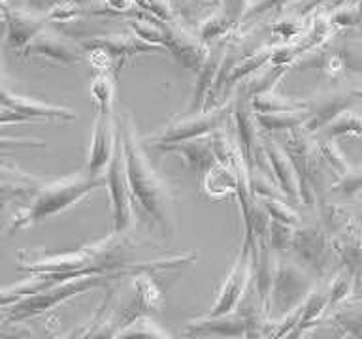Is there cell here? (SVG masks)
Returning a JSON list of instances; mask_svg holds the SVG:
<instances>
[{"label": "cell", "instance_id": "6da1fadb", "mask_svg": "<svg viewBox=\"0 0 362 339\" xmlns=\"http://www.w3.org/2000/svg\"><path fill=\"white\" fill-rule=\"evenodd\" d=\"M141 245L129 234H110L100 242L90 243L70 253L19 251L17 270L33 275H104V273H138V271L172 270L197 260V254H180L170 258H144Z\"/></svg>", "mask_w": 362, "mask_h": 339}, {"label": "cell", "instance_id": "7a4b0ae2", "mask_svg": "<svg viewBox=\"0 0 362 339\" xmlns=\"http://www.w3.org/2000/svg\"><path fill=\"white\" fill-rule=\"evenodd\" d=\"M121 141L124 151V166L129 177L130 194L141 211L164 232L172 236L175 232V196L153 170L132 119L124 117L119 124Z\"/></svg>", "mask_w": 362, "mask_h": 339}, {"label": "cell", "instance_id": "3957f363", "mask_svg": "<svg viewBox=\"0 0 362 339\" xmlns=\"http://www.w3.org/2000/svg\"><path fill=\"white\" fill-rule=\"evenodd\" d=\"M100 186H106V177H90L87 172L40 183L27 206L19 209L10 219L6 226V236H13L19 230H25L28 226L44 222L66 211Z\"/></svg>", "mask_w": 362, "mask_h": 339}, {"label": "cell", "instance_id": "277c9868", "mask_svg": "<svg viewBox=\"0 0 362 339\" xmlns=\"http://www.w3.org/2000/svg\"><path fill=\"white\" fill-rule=\"evenodd\" d=\"M134 275V273H104V275H81V277H61L59 281L49 285L44 290H40L36 294H30L25 299H21L19 304L11 305L10 309H6L4 322L6 324H13V322H23L38 316L45 311H51L59 307L61 304L68 302L74 296L85 294L93 290V288L106 287L110 282L121 277Z\"/></svg>", "mask_w": 362, "mask_h": 339}, {"label": "cell", "instance_id": "5b68a950", "mask_svg": "<svg viewBox=\"0 0 362 339\" xmlns=\"http://www.w3.org/2000/svg\"><path fill=\"white\" fill-rule=\"evenodd\" d=\"M283 149L291 158L298 179L300 203L308 209L321 208V194L325 189V164L317 141L311 140L304 129L293 130Z\"/></svg>", "mask_w": 362, "mask_h": 339}, {"label": "cell", "instance_id": "8992f818", "mask_svg": "<svg viewBox=\"0 0 362 339\" xmlns=\"http://www.w3.org/2000/svg\"><path fill=\"white\" fill-rule=\"evenodd\" d=\"M317 277L298 264L291 254L277 256L270 292V319H283L304 305L315 290Z\"/></svg>", "mask_w": 362, "mask_h": 339}, {"label": "cell", "instance_id": "52a82bcc", "mask_svg": "<svg viewBox=\"0 0 362 339\" xmlns=\"http://www.w3.org/2000/svg\"><path fill=\"white\" fill-rule=\"evenodd\" d=\"M234 102H236V98H228V100L219 104V106H214L211 109H206V112L202 109V112L177 119L175 123L164 126L160 132L146 138V143L158 149L163 145H172V143H181V141L211 136L214 132L223 129L226 121L232 117Z\"/></svg>", "mask_w": 362, "mask_h": 339}, {"label": "cell", "instance_id": "ba28073f", "mask_svg": "<svg viewBox=\"0 0 362 339\" xmlns=\"http://www.w3.org/2000/svg\"><path fill=\"white\" fill-rule=\"evenodd\" d=\"M291 256L319 279L328 275L334 264H338L334 236L325 230L321 222L317 225L302 222L294 228Z\"/></svg>", "mask_w": 362, "mask_h": 339}, {"label": "cell", "instance_id": "9c48e42d", "mask_svg": "<svg viewBox=\"0 0 362 339\" xmlns=\"http://www.w3.org/2000/svg\"><path fill=\"white\" fill-rule=\"evenodd\" d=\"M106 189L110 196V211H112V232L113 234H127L132 225V194H130L127 166H124V151L121 132L119 141L113 151V157L107 164Z\"/></svg>", "mask_w": 362, "mask_h": 339}, {"label": "cell", "instance_id": "30bf717a", "mask_svg": "<svg viewBox=\"0 0 362 339\" xmlns=\"http://www.w3.org/2000/svg\"><path fill=\"white\" fill-rule=\"evenodd\" d=\"M234 126H236V143L242 153L243 162L247 166L249 174L262 166V157H264V147L262 140L264 136H260V129L255 121L253 107L251 102L243 96H238L234 102Z\"/></svg>", "mask_w": 362, "mask_h": 339}, {"label": "cell", "instance_id": "8fae6325", "mask_svg": "<svg viewBox=\"0 0 362 339\" xmlns=\"http://www.w3.org/2000/svg\"><path fill=\"white\" fill-rule=\"evenodd\" d=\"M253 273H251V249L249 243L243 239L240 253L236 256V262L232 266L230 273L226 277L225 285L221 287L217 299L208 311V315H226V313H234L242 298L247 292L249 285H251Z\"/></svg>", "mask_w": 362, "mask_h": 339}, {"label": "cell", "instance_id": "7c38bea8", "mask_svg": "<svg viewBox=\"0 0 362 339\" xmlns=\"http://www.w3.org/2000/svg\"><path fill=\"white\" fill-rule=\"evenodd\" d=\"M362 98L361 90L355 89H336L322 93L308 102V121L304 130L308 134L322 132L334 119L341 113L349 112L356 102Z\"/></svg>", "mask_w": 362, "mask_h": 339}, {"label": "cell", "instance_id": "4fadbf2b", "mask_svg": "<svg viewBox=\"0 0 362 339\" xmlns=\"http://www.w3.org/2000/svg\"><path fill=\"white\" fill-rule=\"evenodd\" d=\"M119 141V129L115 124L112 109L96 113L90 136L89 155H87V175L90 177H104L107 164L112 160L113 151Z\"/></svg>", "mask_w": 362, "mask_h": 339}, {"label": "cell", "instance_id": "5bb4252c", "mask_svg": "<svg viewBox=\"0 0 362 339\" xmlns=\"http://www.w3.org/2000/svg\"><path fill=\"white\" fill-rule=\"evenodd\" d=\"M160 27H163L164 49H168L185 68L200 72L209 55L202 40L194 38L185 28L174 23H160Z\"/></svg>", "mask_w": 362, "mask_h": 339}, {"label": "cell", "instance_id": "9a60e30c", "mask_svg": "<svg viewBox=\"0 0 362 339\" xmlns=\"http://www.w3.org/2000/svg\"><path fill=\"white\" fill-rule=\"evenodd\" d=\"M21 55L27 59L28 56H40V59H47V61L66 64V66L83 61V51L79 49L78 45L68 42L64 36L47 27L21 51Z\"/></svg>", "mask_w": 362, "mask_h": 339}, {"label": "cell", "instance_id": "2e32d148", "mask_svg": "<svg viewBox=\"0 0 362 339\" xmlns=\"http://www.w3.org/2000/svg\"><path fill=\"white\" fill-rule=\"evenodd\" d=\"M132 279V304L119 315V326L124 328L136 319L147 315V311H163L164 294L158 288L157 281L151 277V271H138Z\"/></svg>", "mask_w": 362, "mask_h": 339}, {"label": "cell", "instance_id": "e0dca14e", "mask_svg": "<svg viewBox=\"0 0 362 339\" xmlns=\"http://www.w3.org/2000/svg\"><path fill=\"white\" fill-rule=\"evenodd\" d=\"M2 19L6 23V42L8 47L16 51H23L42 30L45 28L49 17L23 8H4Z\"/></svg>", "mask_w": 362, "mask_h": 339}, {"label": "cell", "instance_id": "ac0fdd59", "mask_svg": "<svg viewBox=\"0 0 362 339\" xmlns=\"http://www.w3.org/2000/svg\"><path fill=\"white\" fill-rule=\"evenodd\" d=\"M183 335L189 338H219V339H242L245 338V324L242 315L226 313V315H204L191 319L181 328Z\"/></svg>", "mask_w": 362, "mask_h": 339}, {"label": "cell", "instance_id": "d6986e66", "mask_svg": "<svg viewBox=\"0 0 362 339\" xmlns=\"http://www.w3.org/2000/svg\"><path fill=\"white\" fill-rule=\"evenodd\" d=\"M0 106L25 113L38 123H42V121H74L76 119V112L70 107L53 106V104H45L42 100H36V98L16 95L4 83H0Z\"/></svg>", "mask_w": 362, "mask_h": 339}, {"label": "cell", "instance_id": "ffe728a7", "mask_svg": "<svg viewBox=\"0 0 362 339\" xmlns=\"http://www.w3.org/2000/svg\"><path fill=\"white\" fill-rule=\"evenodd\" d=\"M262 147H264V157L268 160V164H270L272 174H274V179H276L277 186L281 189V192L285 194L288 202L300 203L296 172H294L293 162H291V158L285 153L283 145H277L272 138H264L262 140Z\"/></svg>", "mask_w": 362, "mask_h": 339}, {"label": "cell", "instance_id": "44dd1931", "mask_svg": "<svg viewBox=\"0 0 362 339\" xmlns=\"http://www.w3.org/2000/svg\"><path fill=\"white\" fill-rule=\"evenodd\" d=\"M158 151L180 155L185 160L187 168L191 170L192 174L197 175L200 181H202L204 175L208 174V170L214 168L215 164H217L214 145H211V136L181 141V143H172V145H163L158 147Z\"/></svg>", "mask_w": 362, "mask_h": 339}, {"label": "cell", "instance_id": "7402d4cb", "mask_svg": "<svg viewBox=\"0 0 362 339\" xmlns=\"http://www.w3.org/2000/svg\"><path fill=\"white\" fill-rule=\"evenodd\" d=\"M338 268L347 270L356 279L362 273V220H353L341 234L334 237Z\"/></svg>", "mask_w": 362, "mask_h": 339}, {"label": "cell", "instance_id": "603a6c76", "mask_svg": "<svg viewBox=\"0 0 362 339\" xmlns=\"http://www.w3.org/2000/svg\"><path fill=\"white\" fill-rule=\"evenodd\" d=\"M236 311L242 315L243 324H245V339H268L272 324L270 313L260 302L253 282L249 285L247 292L242 298Z\"/></svg>", "mask_w": 362, "mask_h": 339}, {"label": "cell", "instance_id": "cb8c5ba5", "mask_svg": "<svg viewBox=\"0 0 362 339\" xmlns=\"http://www.w3.org/2000/svg\"><path fill=\"white\" fill-rule=\"evenodd\" d=\"M85 49L89 51H104L110 59L112 56H130L144 53V51L157 49V45L146 44L136 34H106V36H96L85 42Z\"/></svg>", "mask_w": 362, "mask_h": 339}, {"label": "cell", "instance_id": "d4e9b609", "mask_svg": "<svg viewBox=\"0 0 362 339\" xmlns=\"http://www.w3.org/2000/svg\"><path fill=\"white\" fill-rule=\"evenodd\" d=\"M61 277L68 275H33L25 279V281L10 285V287H0V309H10L11 305L19 304L21 299H25L30 294L44 290L55 281H59Z\"/></svg>", "mask_w": 362, "mask_h": 339}, {"label": "cell", "instance_id": "484cf974", "mask_svg": "<svg viewBox=\"0 0 362 339\" xmlns=\"http://www.w3.org/2000/svg\"><path fill=\"white\" fill-rule=\"evenodd\" d=\"M200 186L206 192V196L211 198V200H223L230 194L236 196L238 177L230 168L217 162L214 168L208 170V174L204 175Z\"/></svg>", "mask_w": 362, "mask_h": 339}, {"label": "cell", "instance_id": "4316f807", "mask_svg": "<svg viewBox=\"0 0 362 339\" xmlns=\"http://www.w3.org/2000/svg\"><path fill=\"white\" fill-rule=\"evenodd\" d=\"M255 113V112H253ZM255 121L262 132H281V130H298L304 129L308 121V109L305 112H283V113H255Z\"/></svg>", "mask_w": 362, "mask_h": 339}, {"label": "cell", "instance_id": "83f0119b", "mask_svg": "<svg viewBox=\"0 0 362 339\" xmlns=\"http://www.w3.org/2000/svg\"><path fill=\"white\" fill-rule=\"evenodd\" d=\"M330 316L341 324L349 335L362 339V292L353 294L347 302L336 307Z\"/></svg>", "mask_w": 362, "mask_h": 339}, {"label": "cell", "instance_id": "f1b7e54d", "mask_svg": "<svg viewBox=\"0 0 362 339\" xmlns=\"http://www.w3.org/2000/svg\"><path fill=\"white\" fill-rule=\"evenodd\" d=\"M251 107L255 113H283V112H305L308 102L294 100L288 96H279L274 90H268L264 95L255 96L251 100Z\"/></svg>", "mask_w": 362, "mask_h": 339}, {"label": "cell", "instance_id": "f546056e", "mask_svg": "<svg viewBox=\"0 0 362 339\" xmlns=\"http://www.w3.org/2000/svg\"><path fill=\"white\" fill-rule=\"evenodd\" d=\"M355 281L356 277L351 275L347 270H338L334 271V275L330 277V281L327 285L328 292V305H330V311H334L336 307L347 302V299L355 294Z\"/></svg>", "mask_w": 362, "mask_h": 339}, {"label": "cell", "instance_id": "4dcf8cb0", "mask_svg": "<svg viewBox=\"0 0 362 339\" xmlns=\"http://www.w3.org/2000/svg\"><path fill=\"white\" fill-rule=\"evenodd\" d=\"M115 339H174L164 328H160L151 316H140L121 328Z\"/></svg>", "mask_w": 362, "mask_h": 339}, {"label": "cell", "instance_id": "1f68e13d", "mask_svg": "<svg viewBox=\"0 0 362 339\" xmlns=\"http://www.w3.org/2000/svg\"><path fill=\"white\" fill-rule=\"evenodd\" d=\"M259 200V198H257ZM260 206L264 208V211L268 213L272 220H277V222H283V225L287 226H300L304 220L300 217V213L296 209L291 206L288 200L285 198H264V200H259Z\"/></svg>", "mask_w": 362, "mask_h": 339}, {"label": "cell", "instance_id": "d6a6232c", "mask_svg": "<svg viewBox=\"0 0 362 339\" xmlns=\"http://www.w3.org/2000/svg\"><path fill=\"white\" fill-rule=\"evenodd\" d=\"M327 140H338L341 136H362V115L355 112H345L336 117L327 129L322 130Z\"/></svg>", "mask_w": 362, "mask_h": 339}, {"label": "cell", "instance_id": "836d02e7", "mask_svg": "<svg viewBox=\"0 0 362 339\" xmlns=\"http://www.w3.org/2000/svg\"><path fill=\"white\" fill-rule=\"evenodd\" d=\"M317 147H319V153H321L325 168H327L328 172H332L336 179L349 172L351 164L347 162V158H345V155L341 153V149H339L336 141L334 140L319 141Z\"/></svg>", "mask_w": 362, "mask_h": 339}, {"label": "cell", "instance_id": "e575fe53", "mask_svg": "<svg viewBox=\"0 0 362 339\" xmlns=\"http://www.w3.org/2000/svg\"><path fill=\"white\" fill-rule=\"evenodd\" d=\"M113 95H115V85H113L112 78L107 72H98L93 83H90V96L95 100L98 112H106L112 109Z\"/></svg>", "mask_w": 362, "mask_h": 339}, {"label": "cell", "instance_id": "d590c367", "mask_svg": "<svg viewBox=\"0 0 362 339\" xmlns=\"http://www.w3.org/2000/svg\"><path fill=\"white\" fill-rule=\"evenodd\" d=\"M293 236V226L283 225V222H277V220H270V228H268V245H270V249L277 254V256L291 254Z\"/></svg>", "mask_w": 362, "mask_h": 339}, {"label": "cell", "instance_id": "8d00e7d4", "mask_svg": "<svg viewBox=\"0 0 362 339\" xmlns=\"http://www.w3.org/2000/svg\"><path fill=\"white\" fill-rule=\"evenodd\" d=\"M330 192L341 198H353L362 192V166H351L345 175L332 181Z\"/></svg>", "mask_w": 362, "mask_h": 339}, {"label": "cell", "instance_id": "74e56055", "mask_svg": "<svg viewBox=\"0 0 362 339\" xmlns=\"http://www.w3.org/2000/svg\"><path fill=\"white\" fill-rule=\"evenodd\" d=\"M272 61V53L270 51H259V53H255L251 59H245L240 64L232 68V73L226 78V81L230 85L238 83L240 79L247 78V76H253L255 72H259L260 68L264 66V62Z\"/></svg>", "mask_w": 362, "mask_h": 339}, {"label": "cell", "instance_id": "f35d334b", "mask_svg": "<svg viewBox=\"0 0 362 339\" xmlns=\"http://www.w3.org/2000/svg\"><path fill=\"white\" fill-rule=\"evenodd\" d=\"M302 339H349V333L341 324L334 321L332 316H327L317 326L302 333Z\"/></svg>", "mask_w": 362, "mask_h": 339}, {"label": "cell", "instance_id": "ab89813d", "mask_svg": "<svg viewBox=\"0 0 362 339\" xmlns=\"http://www.w3.org/2000/svg\"><path fill=\"white\" fill-rule=\"evenodd\" d=\"M251 191H253L255 198H259V200H264V198H285V194L277 186L276 181L268 179L259 170L251 172Z\"/></svg>", "mask_w": 362, "mask_h": 339}, {"label": "cell", "instance_id": "60d3db41", "mask_svg": "<svg viewBox=\"0 0 362 339\" xmlns=\"http://www.w3.org/2000/svg\"><path fill=\"white\" fill-rule=\"evenodd\" d=\"M232 21L228 17L221 11V13H215L209 19H206V23L202 25V30H200V40L202 42H208V40L219 38L223 34L228 32Z\"/></svg>", "mask_w": 362, "mask_h": 339}, {"label": "cell", "instance_id": "b9f144b4", "mask_svg": "<svg viewBox=\"0 0 362 339\" xmlns=\"http://www.w3.org/2000/svg\"><path fill=\"white\" fill-rule=\"evenodd\" d=\"M0 181H10V183H21V185L40 186L42 181L33 177L27 172H23L16 166V164H4L0 162Z\"/></svg>", "mask_w": 362, "mask_h": 339}, {"label": "cell", "instance_id": "7bdbcfd3", "mask_svg": "<svg viewBox=\"0 0 362 339\" xmlns=\"http://www.w3.org/2000/svg\"><path fill=\"white\" fill-rule=\"evenodd\" d=\"M45 143L34 138H10L0 136V153H10L11 149H44Z\"/></svg>", "mask_w": 362, "mask_h": 339}, {"label": "cell", "instance_id": "ee69618b", "mask_svg": "<svg viewBox=\"0 0 362 339\" xmlns=\"http://www.w3.org/2000/svg\"><path fill=\"white\" fill-rule=\"evenodd\" d=\"M25 123H38L33 117H28L25 113H19L11 107L0 106V124H25Z\"/></svg>", "mask_w": 362, "mask_h": 339}, {"label": "cell", "instance_id": "f6af8a7d", "mask_svg": "<svg viewBox=\"0 0 362 339\" xmlns=\"http://www.w3.org/2000/svg\"><path fill=\"white\" fill-rule=\"evenodd\" d=\"M287 2L288 0H260V2H257V4L245 13V17L259 16V13H264V11H270L274 10V8H279V6L287 4Z\"/></svg>", "mask_w": 362, "mask_h": 339}, {"label": "cell", "instance_id": "bcb514c9", "mask_svg": "<svg viewBox=\"0 0 362 339\" xmlns=\"http://www.w3.org/2000/svg\"><path fill=\"white\" fill-rule=\"evenodd\" d=\"M87 332H89V328L79 326V328H76V330H72V332H68V333H64V335H59V338H53V339H81L87 335Z\"/></svg>", "mask_w": 362, "mask_h": 339}, {"label": "cell", "instance_id": "7dc6e473", "mask_svg": "<svg viewBox=\"0 0 362 339\" xmlns=\"http://www.w3.org/2000/svg\"><path fill=\"white\" fill-rule=\"evenodd\" d=\"M107 8L115 11H127L130 8V0H104Z\"/></svg>", "mask_w": 362, "mask_h": 339}, {"label": "cell", "instance_id": "c3c4849f", "mask_svg": "<svg viewBox=\"0 0 362 339\" xmlns=\"http://www.w3.org/2000/svg\"><path fill=\"white\" fill-rule=\"evenodd\" d=\"M11 200H16V198H10V196H0V211L6 209V206L11 202Z\"/></svg>", "mask_w": 362, "mask_h": 339}, {"label": "cell", "instance_id": "681fc988", "mask_svg": "<svg viewBox=\"0 0 362 339\" xmlns=\"http://www.w3.org/2000/svg\"><path fill=\"white\" fill-rule=\"evenodd\" d=\"M0 72H2V59H0Z\"/></svg>", "mask_w": 362, "mask_h": 339}, {"label": "cell", "instance_id": "f907efd6", "mask_svg": "<svg viewBox=\"0 0 362 339\" xmlns=\"http://www.w3.org/2000/svg\"><path fill=\"white\" fill-rule=\"evenodd\" d=\"M4 2H8V0H0V4H4Z\"/></svg>", "mask_w": 362, "mask_h": 339}]
</instances>
